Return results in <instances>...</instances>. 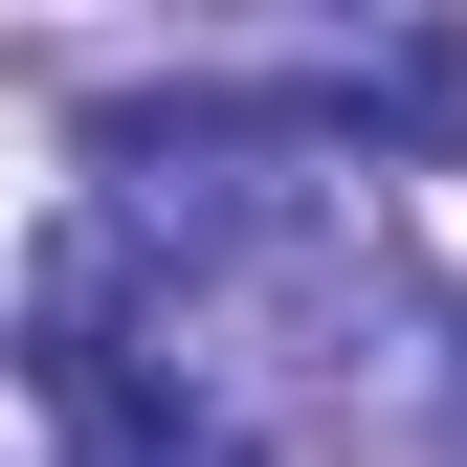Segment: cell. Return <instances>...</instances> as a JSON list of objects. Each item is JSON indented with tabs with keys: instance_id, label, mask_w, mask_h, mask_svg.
Instances as JSON below:
<instances>
[{
	"instance_id": "6da1fadb",
	"label": "cell",
	"mask_w": 467,
	"mask_h": 467,
	"mask_svg": "<svg viewBox=\"0 0 467 467\" xmlns=\"http://www.w3.org/2000/svg\"><path fill=\"white\" fill-rule=\"evenodd\" d=\"M23 379H45V445H67V467H267L223 400H179V379L111 357V245H89V223H67L45 289H23Z\"/></svg>"
}]
</instances>
